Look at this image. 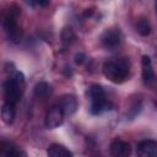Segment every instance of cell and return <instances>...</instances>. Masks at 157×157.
<instances>
[{"mask_svg": "<svg viewBox=\"0 0 157 157\" xmlns=\"http://www.w3.org/2000/svg\"><path fill=\"white\" fill-rule=\"evenodd\" d=\"M88 97L91 99V113L101 114L109 109V103L105 99V93L103 88L98 85H92L88 88Z\"/></svg>", "mask_w": 157, "mask_h": 157, "instance_id": "cell-3", "label": "cell"}, {"mask_svg": "<svg viewBox=\"0 0 157 157\" xmlns=\"http://www.w3.org/2000/svg\"><path fill=\"white\" fill-rule=\"evenodd\" d=\"M5 157H27V153L21 148L16 146H10L6 150H4Z\"/></svg>", "mask_w": 157, "mask_h": 157, "instance_id": "cell-14", "label": "cell"}, {"mask_svg": "<svg viewBox=\"0 0 157 157\" xmlns=\"http://www.w3.org/2000/svg\"><path fill=\"white\" fill-rule=\"evenodd\" d=\"M48 157H72V153L64 146L59 144H53L47 150Z\"/></svg>", "mask_w": 157, "mask_h": 157, "instance_id": "cell-11", "label": "cell"}, {"mask_svg": "<svg viewBox=\"0 0 157 157\" xmlns=\"http://www.w3.org/2000/svg\"><path fill=\"white\" fill-rule=\"evenodd\" d=\"M136 31L139 34L144 36V37H147L150 33H151V25H150V21L145 17H141L137 20L136 22Z\"/></svg>", "mask_w": 157, "mask_h": 157, "instance_id": "cell-13", "label": "cell"}, {"mask_svg": "<svg viewBox=\"0 0 157 157\" xmlns=\"http://www.w3.org/2000/svg\"><path fill=\"white\" fill-rule=\"evenodd\" d=\"M103 75L114 83H120L125 80L129 72V61L125 58H121L117 61H107L102 67Z\"/></svg>", "mask_w": 157, "mask_h": 157, "instance_id": "cell-2", "label": "cell"}, {"mask_svg": "<svg viewBox=\"0 0 157 157\" xmlns=\"http://www.w3.org/2000/svg\"><path fill=\"white\" fill-rule=\"evenodd\" d=\"M137 157H157V142L153 140H144L136 147Z\"/></svg>", "mask_w": 157, "mask_h": 157, "instance_id": "cell-6", "label": "cell"}, {"mask_svg": "<svg viewBox=\"0 0 157 157\" xmlns=\"http://www.w3.org/2000/svg\"><path fill=\"white\" fill-rule=\"evenodd\" d=\"M1 119L5 124H12L15 120V108L10 103H4L1 108Z\"/></svg>", "mask_w": 157, "mask_h": 157, "instance_id": "cell-12", "label": "cell"}, {"mask_svg": "<svg viewBox=\"0 0 157 157\" xmlns=\"http://www.w3.org/2000/svg\"><path fill=\"white\" fill-rule=\"evenodd\" d=\"M60 107L64 112V114L66 115H71L76 112L77 109V99L75 96L72 94H66L61 98V102H60Z\"/></svg>", "mask_w": 157, "mask_h": 157, "instance_id": "cell-9", "label": "cell"}, {"mask_svg": "<svg viewBox=\"0 0 157 157\" xmlns=\"http://www.w3.org/2000/svg\"><path fill=\"white\" fill-rule=\"evenodd\" d=\"M109 152L113 157H129L131 153V147L126 141L115 139L109 146Z\"/></svg>", "mask_w": 157, "mask_h": 157, "instance_id": "cell-5", "label": "cell"}, {"mask_svg": "<svg viewBox=\"0 0 157 157\" xmlns=\"http://www.w3.org/2000/svg\"><path fill=\"white\" fill-rule=\"evenodd\" d=\"M120 40H121V37L119 31L117 29H105L101 36L102 44L108 49H113L118 47L120 44Z\"/></svg>", "mask_w": 157, "mask_h": 157, "instance_id": "cell-7", "label": "cell"}, {"mask_svg": "<svg viewBox=\"0 0 157 157\" xmlns=\"http://www.w3.org/2000/svg\"><path fill=\"white\" fill-rule=\"evenodd\" d=\"M25 88V76L20 71H15V74L4 83V98L5 103H10L15 105L22 94Z\"/></svg>", "mask_w": 157, "mask_h": 157, "instance_id": "cell-1", "label": "cell"}, {"mask_svg": "<svg viewBox=\"0 0 157 157\" xmlns=\"http://www.w3.org/2000/svg\"><path fill=\"white\" fill-rule=\"evenodd\" d=\"M83 60H85V55H83L82 53H78V54L75 55V63H76L77 65H81V64L83 63Z\"/></svg>", "mask_w": 157, "mask_h": 157, "instance_id": "cell-17", "label": "cell"}, {"mask_svg": "<svg viewBox=\"0 0 157 157\" xmlns=\"http://www.w3.org/2000/svg\"><path fill=\"white\" fill-rule=\"evenodd\" d=\"M141 67H142V78L146 83H150L155 78V71L152 67V63L150 56L144 55L141 59Z\"/></svg>", "mask_w": 157, "mask_h": 157, "instance_id": "cell-10", "label": "cell"}, {"mask_svg": "<svg viewBox=\"0 0 157 157\" xmlns=\"http://www.w3.org/2000/svg\"><path fill=\"white\" fill-rule=\"evenodd\" d=\"M48 92H49V85L44 81H40L34 86V96L38 98L45 97L48 94Z\"/></svg>", "mask_w": 157, "mask_h": 157, "instance_id": "cell-15", "label": "cell"}, {"mask_svg": "<svg viewBox=\"0 0 157 157\" xmlns=\"http://www.w3.org/2000/svg\"><path fill=\"white\" fill-rule=\"evenodd\" d=\"M4 29L12 39H16L18 31H17V25H16V15L12 11H9V13L4 18Z\"/></svg>", "mask_w": 157, "mask_h": 157, "instance_id": "cell-8", "label": "cell"}, {"mask_svg": "<svg viewBox=\"0 0 157 157\" xmlns=\"http://www.w3.org/2000/svg\"><path fill=\"white\" fill-rule=\"evenodd\" d=\"M64 112L61 109L60 105H54L52 107L45 117H44V125L47 129H55L58 126H60L64 121Z\"/></svg>", "mask_w": 157, "mask_h": 157, "instance_id": "cell-4", "label": "cell"}, {"mask_svg": "<svg viewBox=\"0 0 157 157\" xmlns=\"http://www.w3.org/2000/svg\"><path fill=\"white\" fill-rule=\"evenodd\" d=\"M63 40H64V43H70L71 40H74L75 39V34H74V32L71 31V28H65L64 31H63Z\"/></svg>", "mask_w": 157, "mask_h": 157, "instance_id": "cell-16", "label": "cell"}]
</instances>
